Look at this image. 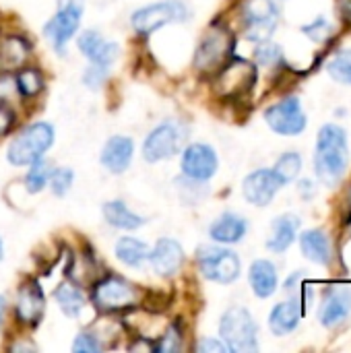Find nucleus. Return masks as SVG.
Here are the masks:
<instances>
[{
  "instance_id": "nucleus-1",
  "label": "nucleus",
  "mask_w": 351,
  "mask_h": 353,
  "mask_svg": "<svg viewBox=\"0 0 351 353\" xmlns=\"http://www.w3.org/2000/svg\"><path fill=\"white\" fill-rule=\"evenodd\" d=\"M89 304L101 316H116L124 314L143 304L145 288L126 279L124 275L103 271L89 288Z\"/></svg>"
},
{
  "instance_id": "nucleus-2",
  "label": "nucleus",
  "mask_w": 351,
  "mask_h": 353,
  "mask_svg": "<svg viewBox=\"0 0 351 353\" xmlns=\"http://www.w3.org/2000/svg\"><path fill=\"white\" fill-rule=\"evenodd\" d=\"M236 50V33L223 21H213L192 52V68L197 74L211 79L232 56Z\"/></svg>"
},
{
  "instance_id": "nucleus-3",
  "label": "nucleus",
  "mask_w": 351,
  "mask_h": 353,
  "mask_svg": "<svg viewBox=\"0 0 351 353\" xmlns=\"http://www.w3.org/2000/svg\"><path fill=\"white\" fill-rule=\"evenodd\" d=\"M56 143V128L54 124L46 120H35L25 126H21L12 139L6 145V161L12 168H27L39 157H46V153Z\"/></svg>"
},
{
  "instance_id": "nucleus-4",
  "label": "nucleus",
  "mask_w": 351,
  "mask_h": 353,
  "mask_svg": "<svg viewBox=\"0 0 351 353\" xmlns=\"http://www.w3.org/2000/svg\"><path fill=\"white\" fill-rule=\"evenodd\" d=\"M350 149H348V134L337 124H327L319 130L317 139V153H314V170L317 176L327 182L335 184L348 170Z\"/></svg>"
},
{
  "instance_id": "nucleus-5",
  "label": "nucleus",
  "mask_w": 351,
  "mask_h": 353,
  "mask_svg": "<svg viewBox=\"0 0 351 353\" xmlns=\"http://www.w3.org/2000/svg\"><path fill=\"white\" fill-rule=\"evenodd\" d=\"M190 17L192 10L184 0H157L134 8L128 17V23L134 35L151 37L168 25L190 21Z\"/></svg>"
},
{
  "instance_id": "nucleus-6",
  "label": "nucleus",
  "mask_w": 351,
  "mask_h": 353,
  "mask_svg": "<svg viewBox=\"0 0 351 353\" xmlns=\"http://www.w3.org/2000/svg\"><path fill=\"white\" fill-rule=\"evenodd\" d=\"M194 265L203 279L219 285H232L242 273V261L236 250L221 244H201L194 250Z\"/></svg>"
},
{
  "instance_id": "nucleus-7",
  "label": "nucleus",
  "mask_w": 351,
  "mask_h": 353,
  "mask_svg": "<svg viewBox=\"0 0 351 353\" xmlns=\"http://www.w3.org/2000/svg\"><path fill=\"white\" fill-rule=\"evenodd\" d=\"M186 124L176 118H166L155 124L141 145V157L145 163H163L176 157L186 143Z\"/></svg>"
},
{
  "instance_id": "nucleus-8",
  "label": "nucleus",
  "mask_w": 351,
  "mask_h": 353,
  "mask_svg": "<svg viewBox=\"0 0 351 353\" xmlns=\"http://www.w3.org/2000/svg\"><path fill=\"white\" fill-rule=\"evenodd\" d=\"M83 14H85V0H58L56 12L43 23L41 35L58 56L66 54L68 43L81 31Z\"/></svg>"
},
{
  "instance_id": "nucleus-9",
  "label": "nucleus",
  "mask_w": 351,
  "mask_h": 353,
  "mask_svg": "<svg viewBox=\"0 0 351 353\" xmlns=\"http://www.w3.org/2000/svg\"><path fill=\"white\" fill-rule=\"evenodd\" d=\"M219 339L232 353L259 352V325L248 308L230 306L219 319Z\"/></svg>"
},
{
  "instance_id": "nucleus-10",
  "label": "nucleus",
  "mask_w": 351,
  "mask_h": 353,
  "mask_svg": "<svg viewBox=\"0 0 351 353\" xmlns=\"http://www.w3.org/2000/svg\"><path fill=\"white\" fill-rule=\"evenodd\" d=\"M259 72L257 64L246 58L232 56L213 77H211V89L213 95L219 99H240L246 93L252 91L257 85Z\"/></svg>"
},
{
  "instance_id": "nucleus-11",
  "label": "nucleus",
  "mask_w": 351,
  "mask_h": 353,
  "mask_svg": "<svg viewBox=\"0 0 351 353\" xmlns=\"http://www.w3.org/2000/svg\"><path fill=\"white\" fill-rule=\"evenodd\" d=\"M46 314V294L35 277H25L14 292L12 321L23 331H33L41 325Z\"/></svg>"
},
{
  "instance_id": "nucleus-12",
  "label": "nucleus",
  "mask_w": 351,
  "mask_h": 353,
  "mask_svg": "<svg viewBox=\"0 0 351 353\" xmlns=\"http://www.w3.org/2000/svg\"><path fill=\"white\" fill-rule=\"evenodd\" d=\"M240 21L244 37L252 43H261L273 37L279 23V8L273 0H244Z\"/></svg>"
},
{
  "instance_id": "nucleus-13",
  "label": "nucleus",
  "mask_w": 351,
  "mask_h": 353,
  "mask_svg": "<svg viewBox=\"0 0 351 353\" xmlns=\"http://www.w3.org/2000/svg\"><path fill=\"white\" fill-rule=\"evenodd\" d=\"M180 174L199 182H211L219 172V155L217 151L203 141H194L182 147L178 153Z\"/></svg>"
},
{
  "instance_id": "nucleus-14",
  "label": "nucleus",
  "mask_w": 351,
  "mask_h": 353,
  "mask_svg": "<svg viewBox=\"0 0 351 353\" xmlns=\"http://www.w3.org/2000/svg\"><path fill=\"white\" fill-rule=\"evenodd\" d=\"M147 267L155 277L172 281L180 277L186 267V250L176 238H159L153 246H149Z\"/></svg>"
},
{
  "instance_id": "nucleus-15",
  "label": "nucleus",
  "mask_w": 351,
  "mask_h": 353,
  "mask_svg": "<svg viewBox=\"0 0 351 353\" xmlns=\"http://www.w3.org/2000/svg\"><path fill=\"white\" fill-rule=\"evenodd\" d=\"M265 122L277 134L296 137L306 128V114L300 99L296 95H290L265 110Z\"/></svg>"
},
{
  "instance_id": "nucleus-16",
  "label": "nucleus",
  "mask_w": 351,
  "mask_h": 353,
  "mask_svg": "<svg viewBox=\"0 0 351 353\" xmlns=\"http://www.w3.org/2000/svg\"><path fill=\"white\" fill-rule=\"evenodd\" d=\"M77 50L79 54L89 62V64H97V66H106V68H112L122 50H120V43L118 41H112L108 39L101 31L97 29H85V31H79L77 37Z\"/></svg>"
},
{
  "instance_id": "nucleus-17",
  "label": "nucleus",
  "mask_w": 351,
  "mask_h": 353,
  "mask_svg": "<svg viewBox=\"0 0 351 353\" xmlns=\"http://www.w3.org/2000/svg\"><path fill=\"white\" fill-rule=\"evenodd\" d=\"M134 153H137V145H134L132 137H128V134H112L101 145L99 163L112 176H122V174H126L130 170V165L134 161Z\"/></svg>"
},
{
  "instance_id": "nucleus-18",
  "label": "nucleus",
  "mask_w": 351,
  "mask_h": 353,
  "mask_svg": "<svg viewBox=\"0 0 351 353\" xmlns=\"http://www.w3.org/2000/svg\"><path fill=\"white\" fill-rule=\"evenodd\" d=\"M281 180L275 176L273 170L269 168H261L250 172L244 182H242V196L246 203L254 205V207H267L271 205V201L275 199V194L281 188Z\"/></svg>"
},
{
  "instance_id": "nucleus-19",
  "label": "nucleus",
  "mask_w": 351,
  "mask_h": 353,
  "mask_svg": "<svg viewBox=\"0 0 351 353\" xmlns=\"http://www.w3.org/2000/svg\"><path fill=\"white\" fill-rule=\"evenodd\" d=\"M207 234H209V240L215 242V244L234 246V244H240L246 238V234H248V221L240 213L223 211L221 215H217L211 221Z\"/></svg>"
},
{
  "instance_id": "nucleus-20",
  "label": "nucleus",
  "mask_w": 351,
  "mask_h": 353,
  "mask_svg": "<svg viewBox=\"0 0 351 353\" xmlns=\"http://www.w3.org/2000/svg\"><path fill=\"white\" fill-rule=\"evenodd\" d=\"M101 215L108 228L124 234H132L147 225V217L132 211L122 199H110L101 205Z\"/></svg>"
},
{
  "instance_id": "nucleus-21",
  "label": "nucleus",
  "mask_w": 351,
  "mask_h": 353,
  "mask_svg": "<svg viewBox=\"0 0 351 353\" xmlns=\"http://www.w3.org/2000/svg\"><path fill=\"white\" fill-rule=\"evenodd\" d=\"M33 58V41L19 31L4 33L0 39V68L14 70Z\"/></svg>"
},
{
  "instance_id": "nucleus-22",
  "label": "nucleus",
  "mask_w": 351,
  "mask_h": 353,
  "mask_svg": "<svg viewBox=\"0 0 351 353\" xmlns=\"http://www.w3.org/2000/svg\"><path fill=\"white\" fill-rule=\"evenodd\" d=\"M12 77H14V89H17L21 103L37 101L46 93V74L39 66L27 62V64L14 68Z\"/></svg>"
},
{
  "instance_id": "nucleus-23",
  "label": "nucleus",
  "mask_w": 351,
  "mask_h": 353,
  "mask_svg": "<svg viewBox=\"0 0 351 353\" xmlns=\"http://www.w3.org/2000/svg\"><path fill=\"white\" fill-rule=\"evenodd\" d=\"M114 259L132 271H143L149 259V244L132 234H124L114 242Z\"/></svg>"
},
{
  "instance_id": "nucleus-24",
  "label": "nucleus",
  "mask_w": 351,
  "mask_h": 353,
  "mask_svg": "<svg viewBox=\"0 0 351 353\" xmlns=\"http://www.w3.org/2000/svg\"><path fill=\"white\" fill-rule=\"evenodd\" d=\"M54 302L58 306V310L70 319V321H79L83 316V312L89 306V298L83 292V288L70 279H64L62 283L56 285L54 290Z\"/></svg>"
},
{
  "instance_id": "nucleus-25",
  "label": "nucleus",
  "mask_w": 351,
  "mask_h": 353,
  "mask_svg": "<svg viewBox=\"0 0 351 353\" xmlns=\"http://www.w3.org/2000/svg\"><path fill=\"white\" fill-rule=\"evenodd\" d=\"M302 316H304V308L298 298L279 302L277 306H273L269 314V329L275 337H285L298 329Z\"/></svg>"
},
{
  "instance_id": "nucleus-26",
  "label": "nucleus",
  "mask_w": 351,
  "mask_h": 353,
  "mask_svg": "<svg viewBox=\"0 0 351 353\" xmlns=\"http://www.w3.org/2000/svg\"><path fill=\"white\" fill-rule=\"evenodd\" d=\"M248 285L252 290V294L261 300L271 298L277 288H279V275H277V267L267 261V259H259L250 265L248 269Z\"/></svg>"
},
{
  "instance_id": "nucleus-27",
  "label": "nucleus",
  "mask_w": 351,
  "mask_h": 353,
  "mask_svg": "<svg viewBox=\"0 0 351 353\" xmlns=\"http://www.w3.org/2000/svg\"><path fill=\"white\" fill-rule=\"evenodd\" d=\"M351 312V292L345 288H337L333 292L327 294L321 312H319V321L323 327L333 329L339 323H343Z\"/></svg>"
},
{
  "instance_id": "nucleus-28",
  "label": "nucleus",
  "mask_w": 351,
  "mask_h": 353,
  "mask_svg": "<svg viewBox=\"0 0 351 353\" xmlns=\"http://www.w3.org/2000/svg\"><path fill=\"white\" fill-rule=\"evenodd\" d=\"M188 325L182 316L170 319L163 331L157 335L153 341V352L155 353H180L188 345Z\"/></svg>"
},
{
  "instance_id": "nucleus-29",
  "label": "nucleus",
  "mask_w": 351,
  "mask_h": 353,
  "mask_svg": "<svg viewBox=\"0 0 351 353\" xmlns=\"http://www.w3.org/2000/svg\"><path fill=\"white\" fill-rule=\"evenodd\" d=\"M298 228H300V219L296 215H290V213L279 215L271 223V236L267 240V248L275 254L285 252L294 244L298 236Z\"/></svg>"
},
{
  "instance_id": "nucleus-30",
  "label": "nucleus",
  "mask_w": 351,
  "mask_h": 353,
  "mask_svg": "<svg viewBox=\"0 0 351 353\" xmlns=\"http://www.w3.org/2000/svg\"><path fill=\"white\" fill-rule=\"evenodd\" d=\"M300 248H302V254L317 265H329L331 263V256H333L331 242H329L327 234L321 230L304 232L300 236Z\"/></svg>"
},
{
  "instance_id": "nucleus-31",
  "label": "nucleus",
  "mask_w": 351,
  "mask_h": 353,
  "mask_svg": "<svg viewBox=\"0 0 351 353\" xmlns=\"http://www.w3.org/2000/svg\"><path fill=\"white\" fill-rule=\"evenodd\" d=\"M52 163L48 157H39L35 159L33 163L27 165V172L23 176V188L27 194H41L46 188H48V180H50V174H52Z\"/></svg>"
},
{
  "instance_id": "nucleus-32",
  "label": "nucleus",
  "mask_w": 351,
  "mask_h": 353,
  "mask_svg": "<svg viewBox=\"0 0 351 353\" xmlns=\"http://www.w3.org/2000/svg\"><path fill=\"white\" fill-rule=\"evenodd\" d=\"M174 186H176L180 203L186 205V207H194V205L203 203L205 196L209 194V182H199V180L186 178L182 174L176 178Z\"/></svg>"
},
{
  "instance_id": "nucleus-33",
  "label": "nucleus",
  "mask_w": 351,
  "mask_h": 353,
  "mask_svg": "<svg viewBox=\"0 0 351 353\" xmlns=\"http://www.w3.org/2000/svg\"><path fill=\"white\" fill-rule=\"evenodd\" d=\"M74 186V170L68 165H54L50 180H48V190L56 199H64Z\"/></svg>"
},
{
  "instance_id": "nucleus-34",
  "label": "nucleus",
  "mask_w": 351,
  "mask_h": 353,
  "mask_svg": "<svg viewBox=\"0 0 351 353\" xmlns=\"http://www.w3.org/2000/svg\"><path fill=\"white\" fill-rule=\"evenodd\" d=\"M271 170H273L275 176L281 180V184H290V182L296 180V178L300 176V172H302V157H300L296 151H288V153H283V155L275 161V165H273Z\"/></svg>"
},
{
  "instance_id": "nucleus-35",
  "label": "nucleus",
  "mask_w": 351,
  "mask_h": 353,
  "mask_svg": "<svg viewBox=\"0 0 351 353\" xmlns=\"http://www.w3.org/2000/svg\"><path fill=\"white\" fill-rule=\"evenodd\" d=\"M103 350H106V345L93 327L79 331L72 339V345H70V352L74 353H99Z\"/></svg>"
},
{
  "instance_id": "nucleus-36",
  "label": "nucleus",
  "mask_w": 351,
  "mask_h": 353,
  "mask_svg": "<svg viewBox=\"0 0 351 353\" xmlns=\"http://www.w3.org/2000/svg\"><path fill=\"white\" fill-rule=\"evenodd\" d=\"M283 60V50L279 43L267 39L257 43L254 48V64L257 66H277Z\"/></svg>"
},
{
  "instance_id": "nucleus-37",
  "label": "nucleus",
  "mask_w": 351,
  "mask_h": 353,
  "mask_svg": "<svg viewBox=\"0 0 351 353\" xmlns=\"http://www.w3.org/2000/svg\"><path fill=\"white\" fill-rule=\"evenodd\" d=\"M329 74L339 81V83H345L351 85V50H341L327 66Z\"/></svg>"
},
{
  "instance_id": "nucleus-38",
  "label": "nucleus",
  "mask_w": 351,
  "mask_h": 353,
  "mask_svg": "<svg viewBox=\"0 0 351 353\" xmlns=\"http://www.w3.org/2000/svg\"><path fill=\"white\" fill-rule=\"evenodd\" d=\"M110 81V68L106 66H97V64H89L83 74H81V83L89 89V91H99L108 85Z\"/></svg>"
},
{
  "instance_id": "nucleus-39",
  "label": "nucleus",
  "mask_w": 351,
  "mask_h": 353,
  "mask_svg": "<svg viewBox=\"0 0 351 353\" xmlns=\"http://www.w3.org/2000/svg\"><path fill=\"white\" fill-rule=\"evenodd\" d=\"M19 124V112H17V105L10 103V101H4L0 99V139L2 137H8L14 132Z\"/></svg>"
},
{
  "instance_id": "nucleus-40",
  "label": "nucleus",
  "mask_w": 351,
  "mask_h": 353,
  "mask_svg": "<svg viewBox=\"0 0 351 353\" xmlns=\"http://www.w3.org/2000/svg\"><path fill=\"white\" fill-rule=\"evenodd\" d=\"M0 99L10 101V103L19 101V95H17V89H14L12 70H6V68H0Z\"/></svg>"
},
{
  "instance_id": "nucleus-41",
  "label": "nucleus",
  "mask_w": 351,
  "mask_h": 353,
  "mask_svg": "<svg viewBox=\"0 0 351 353\" xmlns=\"http://www.w3.org/2000/svg\"><path fill=\"white\" fill-rule=\"evenodd\" d=\"M190 350L197 353H228L225 343L219 337H207V335L205 337H199Z\"/></svg>"
},
{
  "instance_id": "nucleus-42",
  "label": "nucleus",
  "mask_w": 351,
  "mask_h": 353,
  "mask_svg": "<svg viewBox=\"0 0 351 353\" xmlns=\"http://www.w3.org/2000/svg\"><path fill=\"white\" fill-rule=\"evenodd\" d=\"M39 347H37V343L31 339V337H25V335H17V337H12V341L6 345V352L10 353H33L37 352Z\"/></svg>"
},
{
  "instance_id": "nucleus-43",
  "label": "nucleus",
  "mask_w": 351,
  "mask_h": 353,
  "mask_svg": "<svg viewBox=\"0 0 351 353\" xmlns=\"http://www.w3.org/2000/svg\"><path fill=\"white\" fill-rule=\"evenodd\" d=\"M304 33L310 35L314 41H323V39L327 37V33H329V25H327L325 19H319V21H314L312 25L304 27Z\"/></svg>"
},
{
  "instance_id": "nucleus-44",
  "label": "nucleus",
  "mask_w": 351,
  "mask_h": 353,
  "mask_svg": "<svg viewBox=\"0 0 351 353\" xmlns=\"http://www.w3.org/2000/svg\"><path fill=\"white\" fill-rule=\"evenodd\" d=\"M6 312H8V300H6L4 296H0V333H2V329H4Z\"/></svg>"
},
{
  "instance_id": "nucleus-45",
  "label": "nucleus",
  "mask_w": 351,
  "mask_h": 353,
  "mask_svg": "<svg viewBox=\"0 0 351 353\" xmlns=\"http://www.w3.org/2000/svg\"><path fill=\"white\" fill-rule=\"evenodd\" d=\"M4 259V240L0 238V261Z\"/></svg>"
},
{
  "instance_id": "nucleus-46",
  "label": "nucleus",
  "mask_w": 351,
  "mask_h": 353,
  "mask_svg": "<svg viewBox=\"0 0 351 353\" xmlns=\"http://www.w3.org/2000/svg\"><path fill=\"white\" fill-rule=\"evenodd\" d=\"M2 35H4V33H2V27H0V39H2Z\"/></svg>"
}]
</instances>
